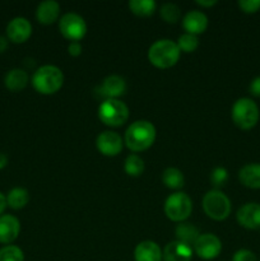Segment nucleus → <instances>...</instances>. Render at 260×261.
Returning a JSON list of instances; mask_svg holds the SVG:
<instances>
[{"mask_svg":"<svg viewBox=\"0 0 260 261\" xmlns=\"http://www.w3.org/2000/svg\"><path fill=\"white\" fill-rule=\"evenodd\" d=\"M155 140L154 125L147 120L134 121L125 133V144L133 152H143L152 147Z\"/></svg>","mask_w":260,"mask_h":261,"instance_id":"obj_1","label":"nucleus"},{"mask_svg":"<svg viewBox=\"0 0 260 261\" xmlns=\"http://www.w3.org/2000/svg\"><path fill=\"white\" fill-rule=\"evenodd\" d=\"M180 48L177 43L168 38L157 40L148 50V60L160 69H168L175 65L180 59Z\"/></svg>","mask_w":260,"mask_h":261,"instance_id":"obj_2","label":"nucleus"},{"mask_svg":"<svg viewBox=\"0 0 260 261\" xmlns=\"http://www.w3.org/2000/svg\"><path fill=\"white\" fill-rule=\"evenodd\" d=\"M64 74L55 65H42L33 73L32 86L38 93L54 94L63 87Z\"/></svg>","mask_w":260,"mask_h":261,"instance_id":"obj_3","label":"nucleus"},{"mask_svg":"<svg viewBox=\"0 0 260 261\" xmlns=\"http://www.w3.org/2000/svg\"><path fill=\"white\" fill-rule=\"evenodd\" d=\"M231 116L236 126L242 130H250L259 121V107L251 98L242 97L232 106Z\"/></svg>","mask_w":260,"mask_h":261,"instance_id":"obj_4","label":"nucleus"},{"mask_svg":"<svg viewBox=\"0 0 260 261\" xmlns=\"http://www.w3.org/2000/svg\"><path fill=\"white\" fill-rule=\"evenodd\" d=\"M98 117L107 126H121L129 119V107L120 99H105L98 107Z\"/></svg>","mask_w":260,"mask_h":261,"instance_id":"obj_5","label":"nucleus"},{"mask_svg":"<svg viewBox=\"0 0 260 261\" xmlns=\"http://www.w3.org/2000/svg\"><path fill=\"white\" fill-rule=\"evenodd\" d=\"M231 201L228 196L218 189L209 190L203 198V209L209 218L223 221L231 213Z\"/></svg>","mask_w":260,"mask_h":261,"instance_id":"obj_6","label":"nucleus"},{"mask_svg":"<svg viewBox=\"0 0 260 261\" xmlns=\"http://www.w3.org/2000/svg\"><path fill=\"white\" fill-rule=\"evenodd\" d=\"M193 212V201L188 194L178 193L171 194L165 203V213L168 219L173 222H184L190 217Z\"/></svg>","mask_w":260,"mask_h":261,"instance_id":"obj_7","label":"nucleus"},{"mask_svg":"<svg viewBox=\"0 0 260 261\" xmlns=\"http://www.w3.org/2000/svg\"><path fill=\"white\" fill-rule=\"evenodd\" d=\"M59 30L66 40L79 42L87 33V23L82 15L76 13H66L59 20Z\"/></svg>","mask_w":260,"mask_h":261,"instance_id":"obj_8","label":"nucleus"},{"mask_svg":"<svg viewBox=\"0 0 260 261\" xmlns=\"http://www.w3.org/2000/svg\"><path fill=\"white\" fill-rule=\"evenodd\" d=\"M194 251L204 260L216 259L222 251V242L213 233L200 234L194 244Z\"/></svg>","mask_w":260,"mask_h":261,"instance_id":"obj_9","label":"nucleus"},{"mask_svg":"<svg viewBox=\"0 0 260 261\" xmlns=\"http://www.w3.org/2000/svg\"><path fill=\"white\" fill-rule=\"evenodd\" d=\"M96 147L103 155L114 157L122 150V138L116 132L106 130L97 137Z\"/></svg>","mask_w":260,"mask_h":261,"instance_id":"obj_10","label":"nucleus"},{"mask_svg":"<svg viewBox=\"0 0 260 261\" xmlns=\"http://www.w3.org/2000/svg\"><path fill=\"white\" fill-rule=\"evenodd\" d=\"M32 35V24L24 17H15L8 23L7 38L14 43H23Z\"/></svg>","mask_w":260,"mask_h":261,"instance_id":"obj_11","label":"nucleus"},{"mask_svg":"<svg viewBox=\"0 0 260 261\" xmlns=\"http://www.w3.org/2000/svg\"><path fill=\"white\" fill-rule=\"evenodd\" d=\"M20 232V223L17 217L12 214L0 216V244L10 245L18 239Z\"/></svg>","mask_w":260,"mask_h":261,"instance_id":"obj_12","label":"nucleus"},{"mask_svg":"<svg viewBox=\"0 0 260 261\" xmlns=\"http://www.w3.org/2000/svg\"><path fill=\"white\" fill-rule=\"evenodd\" d=\"M237 222L247 229L260 228V204L247 203L237 211Z\"/></svg>","mask_w":260,"mask_h":261,"instance_id":"obj_13","label":"nucleus"},{"mask_svg":"<svg viewBox=\"0 0 260 261\" xmlns=\"http://www.w3.org/2000/svg\"><path fill=\"white\" fill-rule=\"evenodd\" d=\"M126 91V82L120 75H109L102 81L99 86V92L101 96L109 98H116L122 96Z\"/></svg>","mask_w":260,"mask_h":261,"instance_id":"obj_14","label":"nucleus"},{"mask_svg":"<svg viewBox=\"0 0 260 261\" xmlns=\"http://www.w3.org/2000/svg\"><path fill=\"white\" fill-rule=\"evenodd\" d=\"M183 27L186 33L191 35H200L208 27V18L200 10H190L183 18Z\"/></svg>","mask_w":260,"mask_h":261,"instance_id":"obj_15","label":"nucleus"},{"mask_svg":"<svg viewBox=\"0 0 260 261\" xmlns=\"http://www.w3.org/2000/svg\"><path fill=\"white\" fill-rule=\"evenodd\" d=\"M193 257V249L180 241H173L166 245L163 250L165 261H190Z\"/></svg>","mask_w":260,"mask_h":261,"instance_id":"obj_16","label":"nucleus"},{"mask_svg":"<svg viewBox=\"0 0 260 261\" xmlns=\"http://www.w3.org/2000/svg\"><path fill=\"white\" fill-rule=\"evenodd\" d=\"M135 261H162L163 252L153 241H143L138 244L134 251Z\"/></svg>","mask_w":260,"mask_h":261,"instance_id":"obj_17","label":"nucleus"},{"mask_svg":"<svg viewBox=\"0 0 260 261\" xmlns=\"http://www.w3.org/2000/svg\"><path fill=\"white\" fill-rule=\"evenodd\" d=\"M60 14V5L55 0H45L36 9V18L42 24H51Z\"/></svg>","mask_w":260,"mask_h":261,"instance_id":"obj_18","label":"nucleus"},{"mask_svg":"<svg viewBox=\"0 0 260 261\" xmlns=\"http://www.w3.org/2000/svg\"><path fill=\"white\" fill-rule=\"evenodd\" d=\"M239 180L249 189H260V163H249L239 171Z\"/></svg>","mask_w":260,"mask_h":261,"instance_id":"obj_19","label":"nucleus"},{"mask_svg":"<svg viewBox=\"0 0 260 261\" xmlns=\"http://www.w3.org/2000/svg\"><path fill=\"white\" fill-rule=\"evenodd\" d=\"M4 84L9 91L19 92L28 84V74L24 69L14 68L8 71L4 76Z\"/></svg>","mask_w":260,"mask_h":261,"instance_id":"obj_20","label":"nucleus"},{"mask_svg":"<svg viewBox=\"0 0 260 261\" xmlns=\"http://www.w3.org/2000/svg\"><path fill=\"white\" fill-rule=\"evenodd\" d=\"M176 237H177V241L184 242L186 245H193L195 244V241L198 240V237L200 236L198 228H196L194 224L186 223V222H181L177 227H176Z\"/></svg>","mask_w":260,"mask_h":261,"instance_id":"obj_21","label":"nucleus"},{"mask_svg":"<svg viewBox=\"0 0 260 261\" xmlns=\"http://www.w3.org/2000/svg\"><path fill=\"white\" fill-rule=\"evenodd\" d=\"M30 201V193L24 188H14L8 193L7 205L14 211L24 208Z\"/></svg>","mask_w":260,"mask_h":261,"instance_id":"obj_22","label":"nucleus"},{"mask_svg":"<svg viewBox=\"0 0 260 261\" xmlns=\"http://www.w3.org/2000/svg\"><path fill=\"white\" fill-rule=\"evenodd\" d=\"M162 181L168 189L178 190V189L183 188L184 184H185V177H184V173L181 172L178 168L168 167L163 171Z\"/></svg>","mask_w":260,"mask_h":261,"instance_id":"obj_23","label":"nucleus"},{"mask_svg":"<svg viewBox=\"0 0 260 261\" xmlns=\"http://www.w3.org/2000/svg\"><path fill=\"white\" fill-rule=\"evenodd\" d=\"M129 8L135 15L149 17L154 13L157 4H155L154 0H130Z\"/></svg>","mask_w":260,"mask_h":261,"instance_id":"obj_24","label":"nucleus"},{"mask_svg":"<svg viewBox=\"0 0 260 261\" xmlns=\"http://www.w3.org/2000/svg\"><path fill=\"white\" fill-rule=\"evenodd\" d=\"M144 161L137 154H129L125 160L124 163V170L125 172L127 173L129 176H140L143 172H144Z\"/></svg>","mask_w":260,"mask_h":261,"instance_id":"obj_25","label":"nucleus"},{"mask_svg":"<svg viewBox=\"0 0 260 261\" xmlns=\"http://www.w3.org/2000/svg\"><path fill=\"white\" fill-rule=\"evenodd\" d=\"M161 17L167 23H176L181 17V9L175 3H166L161 7Z\"/></svg>","mask_w":260,"mask_h":261,"instance_id":"obj_26","label":"nucleus"},{"mask_svg":"<svg viewBox=\"0 0 260 261\" xmlns=\"http://www.w3.org/2000/svg\"><path fill=\"white\" fill-rule=\"evenodd\" d=\"M0 261H24V254L18 246L7 245L0 249Z\"/></svg>","mask_w":260,"mask_h":261,"instance_id":"obj_27","label":"nucleus"},{"mask_svg":"<svg viewBox=\"0 0 260 261\" xmlns=\"http://www.w3.org/2000/svg\"><path fill=\"white\" fill-rule=\"evenodd\" d=\"M177 46L180 48V51H184V53H193L198 48L199 46V40L198 36L191 35V33H184L178 37L177 40Z\"/></svg>","mask_w":260,"mask_h":261,"instance_id":"obj_28","label":"nucleus"},{"mask_svg":"<svg viewBox=\"0 0 260 261\" xmlns=\"http://www.w3.org/2000/svg\"><path fill=\"white\" fill-rule=\"evenodd\" d=\"M227 180H228V172L224 167H216L211 173V182L216 188H221V186L226 185Z\"/></svg>","mask_w":260,"mask_h":261,"instance_id":"obj_29","label":"nucleus"},{"mask_svg":"<svg viewBox=\"0 0 260 261\" xmlns=\"http://www.w3.org/2000/svg\"><path fill=\"white\" fill-rule=\"evenodd\" d=\"M239 7L244 13H256L260 10V0H240Z\"/></svg>","mask_w":260,"mask_h":261,"instance_id":"obj_30","label":"nucleus"},{"mask_svg":"<svg viewBox=\"0 0 260 261\" xmlns=\"http://www.w3.org/2000/svg\"><path fill=\"white\" fill-rule=\"evenodd\" d=\"M232 261H257V259L252 251L246 249H241L235 252Z\"/></svg>","mask_w":260,"mask_h":261,"instance_id":"obj_31","label":"nucleus"},{"mask_svg":"<svg viewBox=\"0 0 260 261\" xmlns=\"http://www.w3.org/2000/svg\"><path fill=\"white\" fill-rule=\"evenodd\" d=\"M249 91L252 96L255 97H260V76H256L251 81L249 87Z\"/></svg>","mask_w":260,"mask_h":261,"instance_id":"obj_32","label":"nucleus"},{"mask_svg":"<svg viewBox=\"0 0 260 261\" xmlns=\"http://www.w3.org/2000/svg\"><path fill=\"white\" fill-rule=\"evenodd\" d=\"M68 53L70 54L71 56H79V55H81V54H82L81 42H76V41H74V42L69 43Z\"/></svg>","mask_w":260,"mask_h":261,"instance_id":"obj_33","label":"nucleus"},{"mask_svg":"<svg viewBox=\"0 0 260 261\" xmlns=\"http://www.w3.org/2000/svg\"><path fill=\"white\" fill-rule=\"evenodd\" d=\"M8 38L4 37V36H0V54L5 53L8 48V46H9V42H8Z\"/></svg>","mask_w":260,"mask_h":261,"instance_id":"obj_34","label":"nucleus"},{"mask_svg":"<svg viewBox=\"0 0 260 261\" xmlns=\"http://www.w3.org/2000/svg\"><path fill=\"white\" fill-rule=\"evenodd\" d=\"M7 196L4 195V194L0 191V216H3V213H4L5 208H7Z\"/></svg>","mask_w":260,"mask_h":261,"instance_id":"obj_35","label":"nucleus"},{"mask_svg":"<svg viewBox=\"0 0 260 261\" xmlns=\"http://www.w3.org/2000/svg\"><path fill=\"white\" fill-rule=\"evenodd\" d=\"M196 4L201 5V7H213V5L217 4V0H208V2H205V0H198Z\"/></svg>","mask_w":260,"mask_h":261,"instance_id":"obj_36","label":"nucleus"},{"mask_svg":"<svg viewBox=\"0 0 260 261\" xmlns=\"http://www.w3.org/2000/svg\"><path fill=\"white\" fill-rule=\"evenodd\" d=\"M8 166V155L5 153H0V170Z\"/></svg>","mask_w":260,"mask_h":261,"instance_id":"obj_37","label":"nucleus"}]
</instances>
